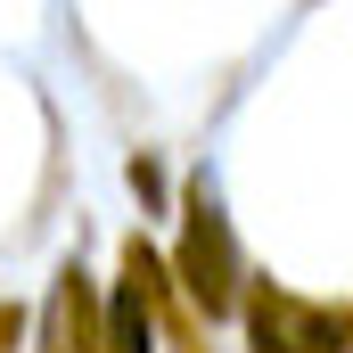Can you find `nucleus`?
<instances>
[{
    "label": "nucleus",
    "instance_id": "f257e3e1",
    "mask_svg": "<svg viewBox=\"0 0 353 353\" xmlns=\"http://www.w3.org/2000/svg\"><path fill=\"white\" fill-rule=\"evenodd\" d=\"M239 239H230V214H222V189L214 181H197L189 189V230H181V288H189V304L205 312V321H222L230 304H239Z\"/></svg>",
    "mask_w": 353,
    "mask_h": 353
},
{
    "label": "nucleus",
    "instance_id": "f03ea898",
    "mask_svg": "<svg viewBox=\"0 0 353 353\" xmlns=\"http://www.w3.org/2000/svg\"><path fill=\"white\" fill-rule=\"evenodd\" d=\"M148 279H157V263H148V247L132 239V255H123V279H115V296H107V329H99V353H157L148 337H157V312H148Z\"/></svg>",
    "mask_w": 353,
    "mask_h": 353
},
{
    "label": "nucleus",
    "instance_id": "7ed1b4c3",
    "mask_svg": "<svg viewBox=\"0 0 353 353\" xmlns=\"http://www.w3.org/2000/svg\"><path fill=\"white\" fill-rule=\"evenodd\" d=\"M90 345H99V329H90L83 271H66V279H58V296H50V353H90Z\"/></svg>",
    "mask_w": 353,
    "mask_h": 353
},
{
    "label": "nucleus",
    "instance_id": "20e7f679",
    "mask_svg": "<svg viewBox=\"0 0 353 353\" xmlns=\"http://www.w3.org/2000/svg\"><path fill=\"white\" fill-rule=\"evenodd\" d=\"M255 353H312V345H304V329H296V304L255 296Z\"/></svg>",
    "mask_w": 353,
    "mask_h": 353
}]
</instances>
